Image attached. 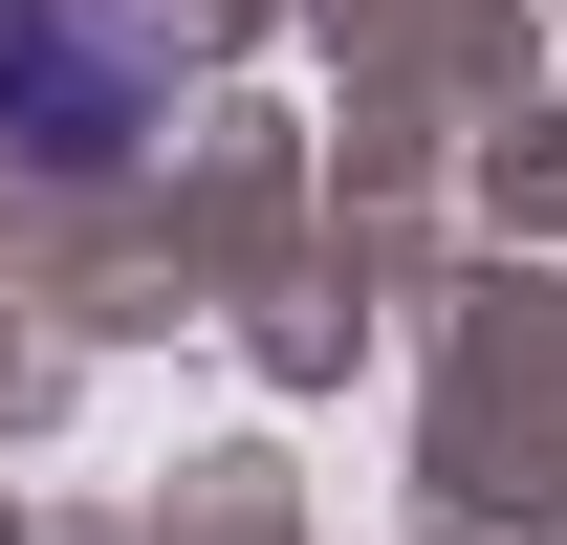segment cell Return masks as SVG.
<instances>
[{"label":"cell","instance_id":"obj_1","mask_svg":"<svg viewBox=\"0 0 567 545\" xmlns=\"http://www.w3.org/2000/svg\"><path fill=\"white\" fill-rule=\"evenodd\" d=\"M175 66H197L175 0H0V153L22 175H132Z\"/></svg>","mask_w":567,"mask_h":545}]
</instances>
